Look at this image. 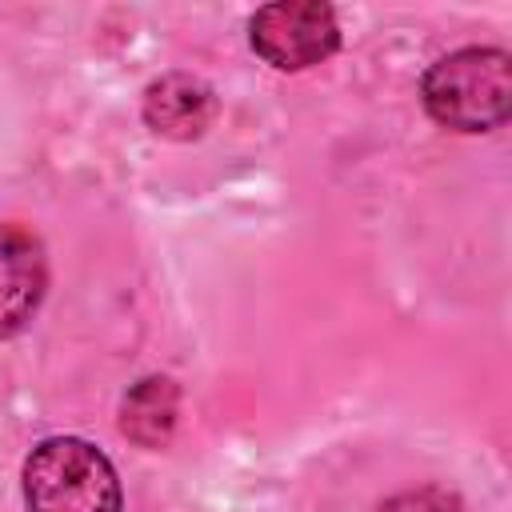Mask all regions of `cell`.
<instances>
[{
  "label": "cell",
  "instance_id": "7a4b0ae2",
  "mask_svg": "<svg viewBox=\"0 0 512 512\" xmlns=\"http://www.w3.org/2000/svg\"><path fill=\"white\" fill-rule=\"evenodd\" d=\"M28 512H124L112 460L80 436H48L24 460Z\"/></svg>",
  "mask_w": 512,
  "mask_h": 512
},
{
  "label": "cell",
  "instance_id": "6da1fadb",
  "mask_svg": "<svg viewBox=\"0 0 512 512\" xmlns=\"http://www.w3.org/2000/svg\"><path fill=\"white\" fill-rule=\"evenodd\" d=\"M420 100L452 132H492L512 112V56L504 48L448 52L424 72Z\"/></svg>",
  "mask_w": 512,
  "mask_h": 512
},
{
  "label": "cell",
  "instance_id": "5b68a950",
  "mask_svg": "<svg viewBox=\"0 0 512 512\" xmlns=\"http://www.w3.org/2000/svg\"><path fill=\"white\" fill-rule=\"evenodd\" d=\"M140 112H144V124H148L156 136H168V140H196V136H204V128L212 124L216 100H212V88H208L200 76L168 72V76H156V80L144 88Z\"/></svg>",
  "mask_w": 512,
  "mask_h": 512
},
{
  "label": "cell",
  "instance_id": "3957f363",
  "mask_svg": "<svg viewBox=\"0 0 512 512\" xmlns=\"http://www.w3.org/2000/svg\"><path fill=\"white\" fill-rule=\"evenodd\" d=\"M248 40L264 64L300 72L324 64L340 48V24L336 12L320 0H276L256 8L248 20Z\"/></svg>",
  "mask_w": 512,
  "mask_h": 512
},
{
  "label": "cell",
  "instance_id": "277c9868",
  "mask_svg": "<svg viewBox=\"0 0 512 512\" xmlns=\"http://www.w3.org/2000/svg\"><path fill=\"white\" fill-rule=\"evenodd\" d=\"M44 288H48L44 244L20 224H0V340L16 336L36 316Z\"/></svg>",
  "mask_w": 512,
  "mask_h": 512
},
{
  "label": "cell",
  "instance_id": "52a82bcc",
  "mask_svg": "<svg viewBox=\"0 0 512 512\" xmlns=\"http://www.w3.org/2000/svg\"><path fill=\"white\" fill-rule=\"evenodd\" d=\"M376 512H464V508H460V500L452 492L428 484V488H408V492L388 496Z\"/></svg>",
  "mask_w": 512,
  "mask_h": 512
},
{
  "label": "cell",
  "instance_id": "8992f818",
  "mask_svg": "<svg viewBox=\"0 0 512 512\" xmlns=\"http://www.w3.org/2000/svg\"><path fill=\"white\" fill-rule=\"evenodd\" d=\"M180 392L168 376H144L120 404V432L140 448H164L176 432Z\"/></svg>",
  "mask_w": 512,
  "mask_h": 512
}]
</instances>
